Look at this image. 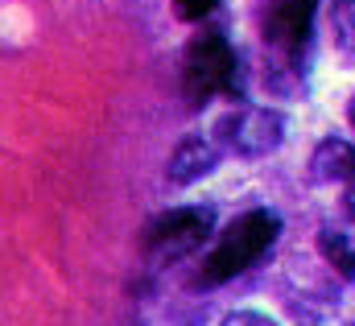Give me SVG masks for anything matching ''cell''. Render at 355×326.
<instances>
[{
	"instance_id": "cell-5",
	"label": "cell",
	"mask_w": 355,
	"mask_h": 326,
	"mask_svg": "<svg viewBox=\"0 0 355 326\" xmlns=\"http://www.w3.org/2000/svg\"><path fill=\"white\" fill-rule=\"evenodd\" d=\"M215 132H219V145L236 157H268L285 141V116L272 108L244 103V108L227 112Z\"/></svg>"
},
{
	"instance_id": "cell-9",
	"label": "cell",
	"mask_w": 355,
	"mask_h": 326,
	"mask_svg": "<svg viewBox=\"0 0 355 326\" xmlns=\"http://www.w3.org/2000/svg\"><path fill=\"white\" fill-rule=\"evenodd\" d=\"M318 244H322V252H327V260H331L347 281H355V244L352 240H347L343 232H322Z\"/></svg>"
},
{
	"instance_id": "cell-4",
	"label": "cell",
	"mask_w": 355,
	"mask_h": 326,
	"mask_svg": "<svg viewBox=\"0 0 355 326\" xmlns=\"http://www.w3.org/2000/svg\"><path fill=\"white\" fill-rule=\"evenodd\" d=\"M215 232V211L211 207H174L157 215L145 232V256L153 264H174L182 256H194Z\"/></svg>"
},
{
	"instance_id": "cell-12",
	"label": "cell",
	"mask_w": 355,
	"mask_h": 326,
	"mask_svg": "<svg viewBox=\"0 0 355 326\" xmlns=\"http://www.w3.org/2000/svg\"><path fill=\"white\" fill-rule=\"evenodd\" d=\"M339 207H343V219H352L355 223V178L343 182V198H339Z\"/></svg>"
},
{
	"instance_id": "cell-11",
	"label": "cell",
	"mask_w": 355,
	"mask_h": 326,
	"mask_svg": "<svg viewBox=\"0 0 355 326\" xmlns=\"http://www.w3.org/2000/svg\"><path fill=\"white\" fill-rule=\"evenodd\" d=\"M219 326H277V323L265 318V314H257V310H240V314H227Z\"/></svg>"
},
{
	"instance_id": "cell-2",
	"label": "cell",
	"mask_w": 355,
	"mask_h": 326,
	"mask_svg": "<svg viewBox=\"0 0 355 326\" xmlns=\"http://www.w3.org/2000/svg\"><path fill=\"white\" fill-rule=\"evenodd\" d=\"M182 95L190 108H202L215 95H240V58L223 33H194L182 58Z\"/></svg>"
},
{
	"instance_id": "cell-10",
	"label": "cell",
	"mask_w": 355,
	"mask_h": 326,
	"mask_svg": "<svg viewBox=\"0 0 355 326\" xmlns=\"http://www.w3.org/2000/svg\"><path fill=\"white\" fill-rule=\"evenodd\" d=\"M219 8V0H174V17L178 21H207L211 12Z\"/></svg>"
},
{
	"instance_id": "cell-6",
	"label": "cell",
	"mask_w": 355,
	"mask_h": 326,
	"mask_svg": "<svg viewBox=\"0 0 355 326\" xmlns=\"http://www.w3.org/2000/svg\"><path fill=\"white\" fill-rule=\"evenodd\" d=\"M215 165H219V145H215V141H207V137H186L174 153H170L166 178H170L174 186H190V182L207 178Z\"/></svg>"
},
{
	"instance_id": "cell-13",
	"label": "cell",
	"mask_w": 355,
	"mask_h": 326,
	"mask_svg": "<svg viewBox=\"0 0 355 326\" xmlns=\"http://www.w3.org/2000/svg\"><path fill=\"white\" fill-rule=\"evenodd\" d=\"M347 120H352V128H355V95H352V103H347Z\"/></svg>"
},
{
	"instance_id": "cell-1",
	"label": "cell",
	"mask_w": 355,
	"mask_h": 326,
	"mask_svg": "<svg viewBox=\"0 0 355 326\" xmlns=\"http://www.w3.org/2000/svg\"><path fill=\"white\" fill-rule=\"evenodd\" d=\"M277 236H281V215H277V211L257 207V211L236 215V219L219 232V240L211 244V252L202 256L198 285H223V281L248 273L261 256L272 252Z\"/></svg>"
},
{
	"instance_id": "cell-8",
	"label": "cell",
	"mask_w": 355,
	"mask_h": 326,
	"mask_svg": "<svg viewBox=\"0 0 355 326\" xmlns=\"http://www.w3.org/2000/svg\"><path fill=\"white\" fill-rule=\"evenodd\" d=\"M331 37L343 54H355V0H331Z\"/></svg>"
},
{
	"instance_id": "cell-7",
	"label": "cell",
	"mask_w": 355,
	"mask_h": 326,
	"mask_svg": "<svg viewBox=\"0 0 355 326\" xmlns=\"http://www.w3.org/2000/svg\"><path fill=\"white\" fill-rule=\"evenodd\" d=\"M310 178H314V182H327V186L355 178V149L343 137L318 141V149H314V157H310Z\"/></svg>"
},
{
	"instance_id": "cell-3",
	"label": "cell",
	"mask_w": 355,
	"mask_h": 326,
	"mask_svg": "<svg viewBox=\"0 0 355 326\" xmlns=\"http://www.w3.org/2000/svg\"><path fill=\"white\" fill-rule=\"evenodd\" d=\"M314 17H318V0H268L261 12V37L272 58V71H289L293 79L306 75V50H310V33H314Z\"/></svg>"
}]
</instances>
